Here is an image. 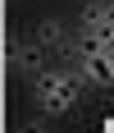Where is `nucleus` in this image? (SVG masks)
Returning <instances> with one entry per match:
<instances>
[{"mask_svg": "<svg viewBox=\"0 0 114 133\" xmlns=\"http://www.w3.org/2000/svg\"><path fill=\"white\" fill-rule=\"evenodd\" d=\"M87 78L78 74L73 64H55V69H41L37 78H32V96H37V106L46 115H64V110L78 106V96H82Z\"/></svg>", "mask_w": 114, "mask_h": 133, "instance_id": "f257e3e1", "label": "nucleus"}, {"mask_svg": "<svg viewBox=\"0 0 114 133\" xmlns=\"http://www.w3.org/2000/svg\"><path fill=\"white\" fill-rule=\"evenodd\" d=\"M37 37H41V46H46L50 55H59L64 46H69V37H73V28L64 23V18H41V23H37Z\"/></svg>", "mask_w": 114, "mask_h": 133, "instance_id": "20e7f679", "label": "nucleus"}, {"mask_svg": "<svg viewBox=\"0 0 114 133\" xmlns=\"http://www.w3.org/2000/svg\"><path fill=\"white\" fill-rule=\"evenodd\" d=\"M78 28H87V32H114V5H105V0H91V5H82V18H78Z\"/></svg>", "mask_w": 114, "mask_h": 133, "instance_id": "39448f33", "label": "nucleus"}, {"mask_svg": "<svg viewBox=\"0 0 114 133\" xmlns=\"http://www.w3.org/2000/svg\"><path fill=\"white\" fill-rule=\"evenodd\" d=\"M78 74L87 78V87H114V55L110 51H96V55H82Z\"/></svg>", "mask_w": 114, "mask_h": 133, "instance_id": "7ed1b4c3", "label": "nucleus"}, {"mask_svg": "<svg viewBox=\"0 0 114 133\" xmlns=\"http://www.w3.org/2000/svg\"><path fill=\"white\" fill-rule=\"evenodd\" d=\"M46 55H50V51L41 46L37 32H32V37H14L9 46H5V60H9L18 74H27V78H37L41 69H46Z\"/></svg>", "mask_w": 114, "mask_h": 133, "instance_id": "f03ea898", "label": "nucleus"}]
</instances>
